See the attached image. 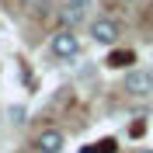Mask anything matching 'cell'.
Here are the masks:
<instances>
[{"label":"cell","instance_id":"obj_10","mask_svg":"<svg viewBox=\"0 0 153 153\" xmlns=\"http://www.w3.org/2000/svg\"><path fill=\"white\" fill-rule=\"evenodd\" d=\"M18 4H35V0H18Z\"/></svg>","mask_w":153,"mask_h":153},{"label":"cell","instance_id":"obj_4","mask_svg":"<svg viewBox=\"0 0 153 153\" xmlns=\"http://www.w3.org/2000/svg\"><path fill=\"white\" fill-rule=\"evenodd\" d=\"M63 146H66L63 129H42V132H35V139H31V150L35 153H63Z\"/></svg>","mask_w":153,"mask_h":153},{"label":"cell","instance_id":"obj_12","mask_svg":"<svg viewBox=\"0 0 153 153\" xmlns=\"http://www.w3.org/2000/svg\"><path fill=\"white\" fill-rule=\"evenodd\" d=\"M143 153H153V150H143Z\"/></svg>","mask_w":153,"mask_h":153},{"label":"cell","instance_id":"obj_8","mask_svg":"<svg viewBox=\"0 0 153 153\" xmlns=\"http://www.w3.org/2000/svg\"><path fill=\"white\" fill-rule=\"evenodd\" d=\"M66 4H70L73 10H80V14H87V10L94 7V0H66Z\"/></svg>","mask_w":153,"mask_h":153},{"label":"cell","instance_id":"obj_6","mask_svg":"<svg viewBox=\"0 0 153 153\" xmlns=\"http://www.w3.org/2000/svg\"><path fill=\"white\" fill-rule=\"evenodd\" d=\"M56 18H59V28H66V31H76V25L84 21V14H80V10H73V7L66 4V7H59V10H56Z\"/></svg>","mask_w":153,"mask_h":153},{"label":"cell","instance_id":"obj_1","mask_svg":"<svg viewBox=\"0 0 153 153\" xmlns=\"http://www.w3.org/2000/svg\"><path fill=\"white\" fill-rule=\"evenodd\" d=\"M49 56L66 63V59H76L80 56V35L76 31H66V28H56L52 38H49Z\"/></svg>","mask_w":153,"mask_h":153},{"label":"cell","instance_id":"obj_3","mask_svg":"<svg viewBox=\"0 0 153 153\" xmlns=\"http://www.w3.org/2000/svg\"><path fill=\"white\" fill-rule=\"evenodd\" d=\"M87 35H91V42H97V45L115 49L118 38H122V25H118L115 18H94L91 25H87Z\"/></svg>","mask_w":153,"mask_h":153},{"label":"cell","instance_id":"obj_2","mask_svg":"<svg viewBox=\"0 0 153 153\" xmlns=\"http://www.w3.org/2000/svg\"><path fill=\"white\" fill-rule=\"evenodd\" d=\"M122 91L129 97H153V70H146V66H132L129 73H125V80H122Z\"/></svg>","mask_w":153,"mask_h":153},{"label":"cell","instance_id":"obj_9","mask_svg":"<svg viewBox=\"0 0 153 153\" xmlns=\"http://www.w3.org/2000/svg\"><path fill=\"white\" fill-rule=\"evenodd\" d=\"M129 136H136V139H139V136H146V118H139V122L129 125Z\"/></svg>","mask_w":153,"mask_h":153},{"label":"cell","instance_id":"obj_11","mask_svg":"<svg viewBox=\"0 0 153 153\" xmlns=\"http://www.w3.org/2000/svg\"><path fill=\"white\" fill-rule=\"evenodd\" d=\"M122 4H136V0H122Z\"/></svg>","mask_w":153,"mask_h":153},{"label":"cell","instance_id":"obj_7","mask_svg":"<svg viewBox=\"0 0 153 153\" xmlns=\"http://www.w3.org/2000/svg\"><path fill=\"white\" fill-rule=\"evenodd\" d=\"M80 153H118V139H115V136H105V139H97V143H87Z\"/></svg>","mask_w":153,"mask_h":153},{"label":"cell","instance_id":"obj_5","mask_svg":"<svg viewBox=\"0 0 153 153\" xmlns=\"http://www.w3.org/2000/svg\"><path fill=\"white\" fill-rule=\"evenodd\" d=\"M105 66H108V70H132V66H136V49H122V45L108 49Z\"/></svg>","mask_w":153,"mask_h":153}]
</instances>
